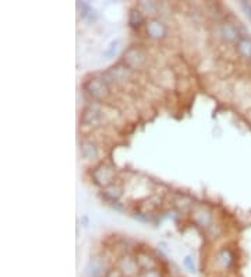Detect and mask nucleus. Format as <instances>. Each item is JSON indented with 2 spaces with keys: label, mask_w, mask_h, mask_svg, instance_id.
<instances>
[{
  "label": "nucleus",
  "mask_w": 251,
  "mask_h": 277,
  "mask_svg": "<svg viewBox=\"0 0 251 277\" xmlns=\"http://www.w3.org/2000/svg\"><path fill=\"white\" fill-rule=\"evenodd\" d=\"M145 33L147 35L152 39H163L167 34L166 25L163 24L161 20L158 18H149L147 23H145Z\"/></svg>",
  "instance_id": "39448f33"
},
{
  "label": "nucleus",
  "mask_w": 251,
  "mask_h": 277,
  "mask_svg": "<svg viewBox=\"0 0 251 277\" xmlns=\"http://www.w3.org/2000/svg\"><path fill=\"white\" fill-rule=\"evenodd\" d=\"M84 88H85L87 94L91 97L95 102L108 98L109 94H110L109 85L103 77H91L89 80H87Z\"/></svg>",
  "instance_id": "f257e3e1"
},
{
  "label": "nucleus",
  "mask_w": 251,
  "mask_h": 277,
  "mask_svg": "<svg viewBox=\"0 0 251 277\" xmlns=\"http://www.w3.org/2000/svg\"><path fill=\"white\" fill-rule=\"evenodd\" d=\"M236 52L246 61H251V38L250 36H241L236 42Z\"/></svg>",
  "instance_id": "9d476101"
},
{
  "label": "nucleus",
  "mask_w": 251,
  "mask_h": 277,
  "mask_svg": "<svg viewBox=\"0 0 251 277\" xmlns=\"http://www.w3.org/2000/svg\"><path fill=\"white\" fill-rule=\"evenodd\" d=\"M140 7H145L147 10H149V12H155V4L152 3V1H143V3H140Z\"/></svg>",
  "instance_id": "aec40b11"
},
{
  "label": "nucleus",
  "mask_w": 251,
  "mask_h": 277,
  "mask_svg": "<svg viewBox=\"0 0 251 277\" xmlns=\"http://www.w3.org/2000/svg\"><path fill=\"white\" fill-rule=\"evenodd\" d=\"M218 262L221 263V265L223 266V267H230V265L233 263V255L232 252L226 249V248H223L221 252L218 253Z\"/></svg>",
  "instance_id": "2eb2a0df"
},
{
  "label": "nucleus",
  "mask_w": 251,
  "mask_h": 277,
  "mask_svg": "<svg viewBox=\"0 0 251 277\" xmlns=\"http://www.w3.org/2000/svg\"><path fill=\"white\" fill-rule=\"evenodd\" d=\"M101 107L98 102H89L83 111L81 115V122L84 125H95L96 122L101 119Z\"/></svg>",
  "instance_id": "423d86ee"
},
{
  "label": "nucleus",
  "mask_w": 251,
  "mask_h": 277,
  "mask_svg": "<svg viewBox=\"0 0 251 277\" xmlns=\"http://www.w3.org/2000/svg\"><path fill=\"white\" fill-rule=\"evenodd\" d=\"M103 277H124L121 275V272H120L118 267H112V269H109L105 272V276Z\"/></svg>",
  "instance_id": "a211bd4d"
},
{
  "label": "nucleus",
  "mask_w": 251,
  "mask_h": 277,
  "mask_svg": "<svg viewBox=\"0 0 251 277\" xmlns=\"http://www.w3.org/2000/svg\"><path fill=\"white\" fill-rule=\"evenodd\" d=\"M144 23V14L140 9H133L129 13V24L133 28H138Z\"/></svg>",
  "instance_id": "4468645a"
},
{
  "label": "nucleus",
  "mask_w": 251,
  "mask_h": 277,
  "mask_svg": "<svg viewBox=\"0 0 251 277\" xmlns=\"http://www.w3.org/2000/svg\"><path fill=\"white\" fill-rule=\"evenodd\" d=\"M115 174L116 172H115V168L112 165H109L106 163H102L92 171V178H94L96 185H99L101 188H106L115 181Z\"/></svg>",
  "instance_id": "7ed1b4c3"
},
{
  "label": "nucleus",
  "mask_w": 251,
  "mask_h": 277,
  "mask_svg": "<svg viewBox=\"0 0 251 277\" xmlns=\"http://www.w3.org/2000/svg\"><path fill=\"white\" fill-rule=\"evenodd\" d=\"M118 45H119V41H113V42L109 45V48L103 50V56H108V58L113 56V55L116 53V50H118Z\"/></svg>",
  "instance_id": "f3484780"
},
{
  "label": "nucleus",
  "mask_w": 251,
  "mask_h": 277,
  "mask_svg": "<svg viewBox=\"0 0 251 277\" xmlns=\"http://www.w3.org/2000/svg\"><path fill=\"white\" fill-rule=\"evenodd\" d=\"M121 272V275L124 277H138L141 273V267L138 266V262L135 258H133L130 255H124L121 256L116 266Z\"/></svg>",
  "instance_id": "20e7f679"
},
{
  "label": "nucleus",
  "mask_w": 251,
  "mask_h": 277,
  "mask_svg": "<svg viewBox=\"0 0 251 277\" xmlns=\"http://www.w3.org/2000/svg\"><path fill=\"white\" fill-rule=\"evenodd\" d=\"M78 9H80V12H81V17H83L84 20H87V21H95L96 20V12L88 4V3H78Z\"/></svg>",
  "instance_id": "ddd939ff"
},
{
  "label": "nucleus",
  "mask_w": 251,
  "mask_h": 277,
  "mask_svg": "<svg viewBox=\"0 0 251 277\" xmlns=\"http://www.w3.org/2000/svg\"><path fill=\"white\" fill-rule=\"evenodd\" d=\"M137 262H138V266L141 267V270H145V269H155V259L152 256H149L148 253H138L135 256Z\"/></svg>",
  "instance_id": "f8f14e48"
},
{
  "label": "nucleus",
  "mask_w": 251,
  "mask_h": 277,
  "mask_svg": "<svg viewBox=\"0 0 251 277\" xmlns=\"http://www.w3.org/2000/svg\"><path fill=\"white\" fill-rule=\"evenodd\" d=\"M103 196L108 199V200H112V202H116V200H119L120 196H121V193H123V189H121V186L119 185H116V183H112V185H109L106 188H103Z\"/></svg>",
  "instance_id": "9b49d317"
},
{
  "label": "nucleus",
  "mask_w": 251,
  "mask_h": 277,
  "mask_svg": "<svg viewBox=\"0 0 251 277\" xmlns=\"http://www.w3.org/2000/svg\"><path fill=\"white\" fill-rule=\"evenodd\" d=\"M147 61V55L143 49L138 47H130L124 50L123 53V63L129 67V69H141Z\"/></svg>",
  "instance_id": "f03ea898"
},
{
  "label": "nucleus",
  "mask_w": 251,
  "mask_h": 277,
  "mask_svg": "<svg viewBox=\"0 0 251 277\" xmlns=\"http://www.w3.org/2000/svg\"><path fill=\"white\" fill-rule=\"evenodd\" d=\"M184 266L190 270V272H195V265H194V261H192V256H186L184 258Z\"/></svg>",
  "instance_id": "6ab92c4d"
},
{
  "label": "nucleus",
  "mask_w": 251,
  "mask_h": 277,
  "mask_svg": "<svg viewBox=\"0 0 251 277\" xmlns=\"http://www.w3.org/2000/svg\"><path fill=\"white\" fill-rule=\"evenodd\" d=\"M132 73V69H129L124 63H119L113 67H110L108 72V76L113 81H121L126 80Z\"/></svg>",
  "instance_id": "6e6552de"
},
{
  "label": "nucleus",
  "mask_w": 251,
  "mask_h": 277,
  "mask_svg": "<svg viewBox=\"0 0 251 277\" xmlns=\"http://www.w3.org/2000/svg\"><path fill=\"white\" fill-rule=\"evenodd\" d=\"M80 153H81V157L85 158V160H94L99 154L98 146L92 140H81V143H80Z\"/></svg>",
  "instance_id": "1a4fd4ad"
},
{
  "label": "nucleus",
  "mask_w": 251,
  "mask_h": 277,
  "mask_svg": "<svg viewBox=\"0 0 251 277\" xmlns=\"http://www.w3.org/2000/svg\"><path fill=\"white\" fill-rule=\"evenodd\" d=\"M219 33L226 42H237L243 35H240L239 28L230 21H223L219 27Z\"/></svg>",
  "instance_id": "0eeeda50"
},
{
  "label": "nucleus",
  "mask_w": 251,
  "mask_h": 277,
  "mask_svg": "<svg viewBox=\"0 0 251 277\" xmlns=\"http://www.w3.org/2000/svg\"><path fill=\"white\" fill-rule=\"evenodd\" d=\"M138 277H163L162 273L158 270V269H145V270H141L140 276Z\"/></svg>",
  "instance_id": "dca6fc26"
}]
</instances>
